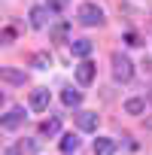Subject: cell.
I'll use <instances>...</instances> for the list:
<instances>
[{
    "instance_id": "obj_17",
    "label": "cell",
    "mask_w": 152,
    "mask_h": 155,
    "mask_svg": "<svg viewBox=\"0 0 152 155\" xmlns=\"http://www.w3.org/2000/svg\"><path fill=\"white\" fill-rule=\"evenodd\" d=\"M125 40H128V46H140V37H137V34H128Z\"/></svg>"
},
{
    "instance_id": "obj_11",
    "label": "cell",
    "mask_w": 152,
    "mask_h": 155,
    "mask_svg": "<svg viewBox=\"0 0 152 155\" xmlns=\"http://www.w3.org/2000/svg\"><path fill=\"white\" fill-rule=\"evenodd\" d=\"M125 113L128 116H143L146 113V101L143 97H128L125 101Z\"/></svg>"
},
{
    "instance_id": "obj_4",
    "label": "cell",
    "mask_w": 152,
    "mask_h": 155,
    "mask_svg": "<svg viewBox=\"0 0 152 155\" xmlns=\"http://www.w3.org/2000/svg\"><path fill=\"white\" fill-rule=\"evenodd\" d=\"M73 119H76V128H79V131H97V113L79 110V113H76Z\"/></svg>"
},
{
    "instance_id": "obj_13",
    "label": "cell",
    "mask_w": 152,
    "mask_h": 155,
    "mask_svg": "<svg viewBox=\"0 0 152 155\" xmlns=\"http://www.w3.org/2000/svg\"><path fill=\"white\" fill-rule=\"evenodd\" d=\"M76 149H79V137H76V134H64V137H61V152L70 155V152H76Z\"/></svg>"
},
{
    "instance_id": "obj_15",
    "label": "cell",
    "mask_w": 152,
    "mask_h": 155,
    "mask_svg": "<svg viewBox=\"0 0 152 155\" xmlns=\"http://www.w3.org/2000/svg\"><path fill=\"white\" fill-rule=\"evenodd\" d=\"M58 131H61V122H58V119H46V122H43V134L52 137V134H58Z\"/></svg>"
},
{
    "instance_id": "obj_8",
    "label": "cell",
    "mask_w": 152,
    "mask_h": 155,
    "mask_svg": "<svg viewBox=\"0 0 152 155\" xmlns=\"http://www.w3.org/2000/svg\"><path fill=\"white\" fill-rule=\"evenodd\" d=\"M49 15H52V12H49L46 6H31V28H37V31L46 28V25H49Z\"/></svg>"
},
{
    "instance_id": "obj_10",
    "label": "cell",
    "mask_w": 152,
    "mask_h": 155,
    "mask_svg": "<svg viewBox=\"0 0 152 155\" xmlns=\"http://www.w3.org/2000/svg\"><path fill=\"white\" fill-rule=\"evenodd\" d=\"M91 49H94V46H91V40H73V43H70V52H73L76 58H88V55H91Z\"/></svg>"
},
{
    "instance_id": "obj_2",
    "label": "cell",
    "mask_w": 152,
    "mask_h": 155,
    "mask_svg": "<svg viewBox=\"0 0 152 155\" xmlns=\"http://www.w3.org/2000/svg\"><path fill=\"white\" fill-rule=\"evenodd\" d=\"M76 18H79V25H85V28H94V25L104 21V12H101L97 3H82L76 9Z\"/></svg>"
},
{
    "instance_id": "obj_18",
    "label": "cell",
    "mask_w": 152,
    "mask_h": 155,
    "mask_svg": "<svg viewBox=\"0 0 152 155\" xmlns=\"http://www.w3.org/2000/svg\"><path fill=\"white\" fill-rule=\"evenodd\" d=\"M6 155H21V152L18 149H6Z\"/></svg>"
},
{
    "instance_id": "obj_3",
    "label": "cell",
    "mask_w": 152,
    "mask_h": 155,
    "mask_svg": "<svg viewBox=\"0 0 152 155\" xmlns=\"http://www.w3.org/2000/svg\"><path fill=\"white\" fill-rule=\"evenodd\" d=\"M21 125H25V110H9L0 116V128L3 131H18Z\"/></svg>"
},
{
    "instance_id": "obj_9",
    "label": "cell",
    "mask_w": 152,
    "mask_h": 155,
    "mask_svg": "<svg viewBox=\"0 0 152 155\" xmlns=\"http://www.w3.org/2000/svg\"><path fill=\"white\" fill-rule=\"evenodd\" d=\"M94 155H116V140L97 137V140H94Z\"/></svg>"
},
{
    "instance_id": "obj_5",
    "label": "cell",
    "mask_w": 152,
    "mask_h": 155,
    "mask_svg": "<svg viewBox=\"0 0 152 155\" xmlns=\"http://www.w3.org/2000/svg\"><path fill=\"white\" fill-rule=\"evenodd\" d=\"M0 82L25 85V70H21V67H0Z\"/></svg>"
},
{
    "instance_id": "obj_7",
    "label": "cell",
    "mask_w": 152,
    "mask_h": 155,
    "mask_svg": "<svg viewBox=\"0 0 152 155\" xmlns=\"http://www.w3.org/2000/svg\"><path fill=\"white\" fill-rule=\"evenodd\" d=\"M76 82H79V85H91L94 82V64L91 61L82 58V64L76 67Z\"/></svg>"
},
{
    "instance_id": "obj_12",
    "label": "cell",
    "mask_w": 152,
    "mask_h": 155,
    "mask_svg": "<svg viewBox=\"0 0 152 155\" xmlns=\"http://www.w3.org/2000/svg\"><path fill=\"white\" fill-rule=\"evenodd\" d=\"M61 101H64V107H79V104H82V91H76V88H64Z\"/></svg>"
},
{
    "instance_id": "obj_1",
    "label": "cell",
    "mask_w": 152,
    "mask_h": 155,
    "mask_svg": "<svg viewBox=\"0 0 152 155\" xmlns=\"http://www.w3.org/2000/svg\"><path fill=\"white\" fill-rule=\"evenodd\" d=\"M113 76H116V82H131V79H134V64H131L122 52L113 55Z\"/></svg>"
},
{
    "instance_id": "obj_14",
    "label": "cell",
    "mask_w": 152,
    "mask_h": 155,
    "mask_svg": "<svg viewBox=\"0 0 152 155\" xmlns=\"http://www.w3.org/2000/svg\"><path fill=\"white\" fill-rule=\"evenodd\" d=\"M49 64H52V58H49L46 52H37V55L31 58V67H37V70H46Z\"/></svg>"
},
{
    "instance_id": "obj_16",
    "label": "cell",
    "mask_w": 152,
    "mask_h": 155,
    "mask_svg": "<svg viewBox=\"0 0 152 155\" xmlns=\"http://www.w3.org/2000/svg\"><path fill=\"white\" fill-rule=\"evenodd\" d=\"M64 34H67V25H58V28L52 31V37H55V40H64Z\"/></svg>"
},
{
    "instance_id": "obj_19",
    "label": "cell",
    "mask_w": 152,
    "mask_h": 155,
    "mask_svg": "<svg viewBox=\"0 0 152 155\" xmlns=\"http://www.w3.org/2000/svg\"><path fill=\"white\" fill-rule=\"evenodd\" d=\"M0 104H3V91H0Z\"/></svg>"
},
{
    "instance_id": "obj_6",
    "label": "cell",
    "mask_w": 152,
    "mask_h": 155,
    "mask_svg": "<svg viewBox=\"0 0 152 155\" xmlns=\"http://www.w3.org/2000/svg\"><path fill=\"white\" fill-rule=\"evenodd\" d=\"M28 104H31V110H34V113H43V110H49V88H34Z\"/></svg>"
}]
</instances>
